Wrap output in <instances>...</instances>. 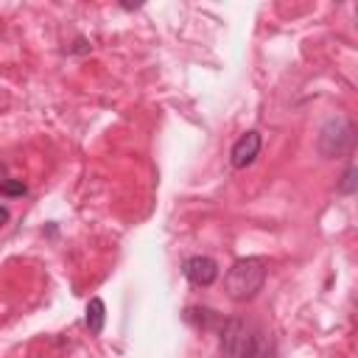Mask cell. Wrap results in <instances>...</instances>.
<instances>
[{"mask_svg": "<svg viewBox=\"0 0 358 358\" xmlns=\"http://www.w3.org/2000/svg\"><path fill=\"white\" fill-rule=\"evenodd\" d=\"M266 260L263 258H241L227 271V294L235 303H249L260 294L266 283Z\"/></svg>", "mask_w": 358, "mask_h": 358, "instance_id": "cell-2", "label": "cell"}, {"mask_svg": "<svg viewBox=\"0 0 358 358\" xmlns=\"http://www.w3.org/2000/svg\"><path fill=\"white\" fill-rule=\"evenodd\" d=\"M352 143H355V126L347 120V118H330L322 132H319V140H316V146H319V154L328 157V160H336V157H344L350 149H352Z\"/></svg>", "mask_w": 358, "mask_h": 358, "instance_id": "cell-3", "label": "cell"}, {"mask_svg": "<svg viewBox=\"0 0 358 358\" xmlns=\"http://www.w3.org/2000/svg\"><path fill=\"white\" fill-rule=\"evenodd\" d=\"M28 188L23 179H3L0 182V196H26Z\"/></svg>", "mask_w": 358, "mask_h": 358, "instance_id": "cell-7", "label": "cell"}, {"mask_svg": "<svg viewBox=\"0 0 358 358\" xmlns=\"http://www.w3.org/2000/svg\"><path fill=\"white\" fill-rule=\"evenodd\" d=\"M9 219H12L9 207H3V204H0V227H3V224H9Z\"/></svg>", "mask_w": 358, "mask_h": 358, "instance_id": "cell-9", "label": "cell"}, {"mask_svg": "<svg viewBox=\"0 0 358 358\" xmlns=\"http://www.w3.org/2000/svg\"><path fill=\"white\" fill-rule=\"evenodd\" d=\"M219 347L227 358H266L263 333L244 319H227L222 325Z\"/></svg>", "mask_w": 358, "mask_h": 358, "instance_id": "cell-1", "label": "cell"}, {"mask_svg": "<svg viewBox=\"0 0 358 358\" xmlns=\"http://www.w3.org/2000/svg\"><path fill=\"white\" fill-rule=\"evenodd\" d=\"M182 274L196 289H210V285L219 280V263L207 255H193V258H185Z\"/></svg>", "mask_w": 358, "mask_h": 358, "instance_id": "cell-4", "label": "cell"}, {"mask_svg": "<svg viewBox=\"0 0 358 358\" xmlns=\"http://www.w3.org/2000/svg\"><path fill=\"white\" fill-rule=\"evenodd\" d=\"M104 322H107V305L101 297H93L87 303V328L93 336H101L104 333Z\"/></svg>", "mask_w": 358, "mask_h": 358, "instance_id": "cell-6", "label": "cell"}, {"mask_svg": "<svg viewBox=\"0 0 358 358\" xmlns=\"http://www.w3.org/2000/svg\"><path fill=\"white\" fill-rule=\"evenodd\" d=\"M260 146H263L260 132H255V129H252V132L241 134V137L233 143V149H230V163H233V168H238V171L249 168V165L258 160Z\"/></svg>", "mask_w": 358, "mask_h": 358, "instance_id": "cell-5", "label": "cell"}, {"mask_svg": "<svg viewBox=\"0 0 358 358\" xmlns=\"http://www.w3.org/2000/svg\"><path fill=\"white\" fill-rule=\"evenodd\" d=\"M355 174H358V171H355V165H350V168L344 171L341 185H339V190H341V193H347V196H350V193H355Z\"/></svg>", "mask_w": 358, "mask_h": 358, "instance_id": "cell-8", "label": "cell"}]
</instances>
